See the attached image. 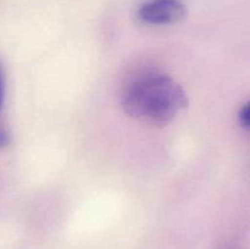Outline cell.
Returning a JSON list of instances; mask_svg holds the SVG:
<instances>
[{
	"label": "cell",
	"instance_id": "obj_3",
	"mask_svg": "<svg viewBox=\"0 0 250 249\" xmlns=\"http://www.w3.org/2000/svg\"><path fill=\"white\" fill-rule=\"evenodd\" d=\"M4 97H5V82H4V75L0 68V114H1L2 105H4ZM9 143V134H7L6 129L0 122V148H4Z\"/></svg>",
	"mask_w": 250,
	"mask_h": 249
},
{
	"label": "cell",
	"instance_id": "obj_5",
	"mask_svg": "<svg viewBox=\"0 0 250 249\" xmlns=\"http://www.w3.org/2000/svg\"><path fill=\"white\" fill-rule=\"evenodd\" d=\"M224 249H238V248H236V247H226V248Z\"/></svg>",
	"mask_w": 250,
	"mask_h": 249
},
{
	"label": "cell",
	"instance_id": "obj_4",
	"mask_svg": "<svg viewBox=\"0 0 250 249\" xmlns=\"http://www.w3.org/2000/svg\"><path fill=\"white\" fill-rule=\"evenodd\" d=\"M239 122L247 128H250V102L247 103L239 111Z\"/></svg>",
	"mask_w": 250,
	"mask_h": 249
},
{
	"label": "cell",
	"instance_id": "obj_2",
	"mask_svg": "<svg viewBox=\"0 0 250 249\" xmlns=\"http://www.w3.org/2000/svg\"><path fill=\"white\" fill-rule=\"evenodd\" d=\"M186 16V7L178 0H151L142 5L138 17L149 24H170Z\"/></svg>",
	"mask_w": 250,
	"mask_h": 249
},
{
	"label": "cell",
	"instance_id": "obj_1",
	"mask_svg": "<svg viewBox=\"0 0 250 249\" xmlns=\"http://www.w3.org/2000/svg\"><path fill=\"white\" fill-rule=\"evenodd\" d=\"M187 104V95L180 83L158 70L137 73L125 84L121 93L125 112L151 126L171 124Z\"/></svg>",
	"mask_w": 250,
	"mask_h": 249
}]
</instances>
